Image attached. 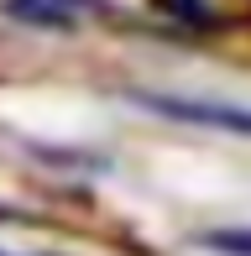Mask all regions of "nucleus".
Instances as JSON below:
<instances>
[{
	"label": "nucleus",
	"instance_id": "obj_2",
	"mask_svg": "<svg viewBox=\"0 0 251 256\" xmlns=\"http://www.w3.org/2000/svg\"><path fill=\"white\" fill-rule=\"evenodd\" d=\"M100 0H6L10 16L37 21V26H74L84 10H94Z\"/></svg>",
	"mask_w": 251,
	"mask_h": 256
},
{
	"label": "nucleus",
	"instance_id": "obj_1",
	"mask_svg": "<svg viewBox=\"0 0 251 256\" xmlns=\"http://www.w3.org/2000/svg\"><path fill=\"white\" fill-rule=\"evenodd\" d=\"M136 104L168 115V120H188V126H210V131L251 136V110H241V104H214V100H194V94H157V89H142Z\"/></svg>",
	"mask_w": 251,
	"mask_h": 256
},
{
	"label": "nucleus",
	"instance_id": "obj_3",
	"mask_svg": "<svg viewBox=\"0 0 251 256\" xmlns=\"http://www.w3.org/2000/svg\"><path fill=\"white\" fill-rule=\"evenodd\" d=\"M204 246L230 251V256H251V230H214V236H204Z\"/></svg>",
	"mask_w": 251,
	"mask_h": 256
}]
</instances>
